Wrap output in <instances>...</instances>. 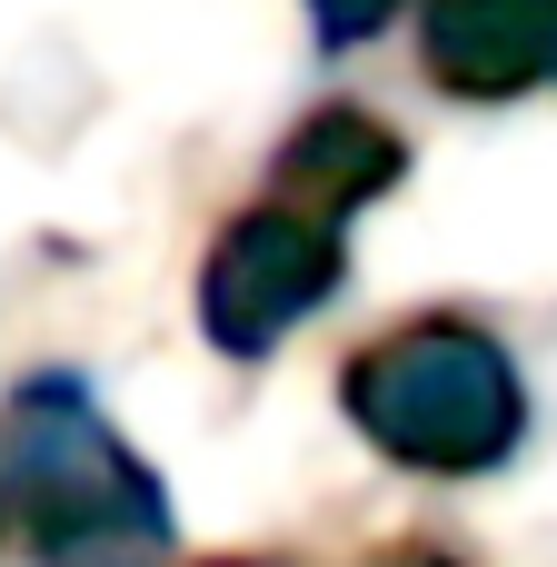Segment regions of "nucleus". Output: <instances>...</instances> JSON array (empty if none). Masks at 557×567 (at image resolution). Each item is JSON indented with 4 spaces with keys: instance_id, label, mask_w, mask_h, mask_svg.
Segmentation results:
<instances>
[{
    "instance_id": "6e6552de",
    "label": "nucleus",
    "mask_w": 557,
    "mask_h": 567,
    "mask_svg": "<svg viewBox=\"0 0 557 567\" xmlns=\"http://www.w3.org/2000/svg\"><path fill=\"white\" fill-rule=\"evenodd\" d=\"M189 567H269V558H189Z\"/></svg>"
},
{
    "instance_id": "f03ea898",
    "label": "nucleus",
    "mask_w": 557,
    "mask_h": 567,
    "mask_svg": "<svg viewBox=\"0 0 557 567\" xmlns=\"http://www.w3.org/2000/svg\"><path fill=\"white\" fill-rule=\"evenodd\" d=\"M339 409L409 478H498L528 449V379H518L508 339L478 319H448V309L349 349Z\"/></svg>"
},
{
    "instance_id": "f257e3e1",
    "label": "nucleus",
    "mask_w": 557,
    "mask_h": 567,
    "mask_svg": "<svg viewBox=\"0 0 557 567\" xmlns=\"http://www.w3.org/2000/svg\"><path fill=\"white\" fill-rule=\"evenodd\" d=\"M0 488L10 528L40 567H159L169 558V498L159 468L100 419L90 379L30 369L0 399Z\"/></svg>"
},
{
    "instance_id": "0eeeda50",
    "label": "nucleus",
    "mask_w": 557,
    "mask_h": 567,
    "mask_svg": "<svg viewBox=\"0 0 557 567\" xmlns=\"http://www.w3.org/2000/svg\"><path fill=\"white\" fill-rule=\"evenodd\" d=\"M379 567H458V558H448V548H389Z\"/></svg>"
},
{
    "instance_id": "7ed1b4c3",
    "label": "nucleus",
    "mask_w": 557,
    "mask_h": 567,
    "mask_svg": "<svg viewBox=\"0 0 557 567\" xmlns=\"http://www.w3.org/2000/svg\"><path fill=\"white\" fill-rule=\"evenodd\" d=\"M339 279H349L339 219L259 199V209L219 219V239L199 259V329H209L219 359H269L309 309L339 299Z\"/></svg>"
},
{
    "instance_id": "39448f33",
    "label": "nucleus",
    "mask_w": 557,
    "mask_h": 567,
    "mask_svg": "<svg viewBox=\"0 0 557 567\" xmlns=\"http://www.w3.org/2000/svg\"><path fill=\"white\" fill-rule=\"evenodd\" d=\"M399 179H409V140H399L389 120L349 110V100L309 110V120L279 140V159H269V189H279L289 209H319V219H339V229H349L359 209H379Z\"/></svg>"
},
{
    "instance_id": "1a4fd4ad",
    "label": "nucleus",
    "mask_w": 557,
    "mask_h": 567,
    "mask_svg": "<svg viewBox=\"0 0 557 567\" xmlns=\"http://www.w3.org/2000/svg\"><path fill=\"white\" fill-rule=\"evenodd\" d=\"M0 538H10V488H0Z\"/></svg>"
},
{
    "instance_id": "423d86ee",
    "label": "nucleus",
    "mask_w": 557,
    "mask_h": 567,
    "mask_svg": "<svg viewBox=\"0 0 557 567\" xmlns=\"http://www.w3.org/2000/svg\"><path fill=\"white\" fill-rule=\"evenodd\" d=\"M399 10L409 0H309V30H319V50H369Z\"/></svg>"
},
{
    "instance_id": "20e7f679",
    "label": "nucleus",
    "mask_w": 557,
    "mask_h": 567,
    "mask_svg": "<svg viewBox=\"0 0 557 567\" xmlns=\"http://www.w3.org/2000/svg\"><path fill=\"white\" fill-rule=\"evenodd\" d=\"M419 70L448 100H518L557 80V0H429Z\"/></svg>"
}]
</instances>
